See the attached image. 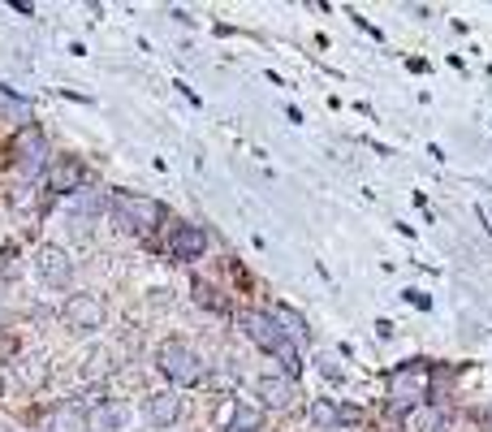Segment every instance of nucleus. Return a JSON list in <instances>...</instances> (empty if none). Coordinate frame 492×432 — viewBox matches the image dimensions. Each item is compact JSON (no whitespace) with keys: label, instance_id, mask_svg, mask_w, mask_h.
I'll return each instance as SVG.
<instances>
[{"label":"nucleus","instance_id":"6","mask_svg":"<svg viewBox=\"0 0 492 432\" xmlns=\"http://www.w3.org/2000/svg\"><path fill=\"white\" fill-rule=\"evenodd\" d=\"M82 182H87V165H82L78 156H61V160H52V169H48V190L52 195H74V190H82Z\"/></svg>","mask_w":492,"mask_h":432},{"label":"nucleus","instance_id":"5","mask_svg":"<svg viewBox=\"0 0 492 432\" xmlns=\"http://www.w3.org/2000/svg\"><path fill=\"white\" fill-rule=\"evenodd\" d=\"M61 320L78 333L99 329V324H104V299H99V294H74V299L61 307Z\"/></svg>","mask_w":492,"mask_h":432},{"label":"nucleus","instance_id":"18","mask_svg":"<svg viewBox=\"0 0 492 432\" xmlns=\"http://www.w3.org/2000/svg\"><path fill=\"white\" fill-rule=\"evenodd\" d=\"M104 359H108V350H99L96 359H91V367H82V376H99V372H108V364H104Z\"/></svg>","mask_w":492,"mask_h":432},{"label":"nucleus","instance_id":"1","mask_svg":"<svg viewBox=\"0 0 492 432\" xmlns=\"http://www.w3.org/2000/svg\"><path fill=\"white\" fill-rule=\"evenodd\" d=\"M238 324H242V333L251 337V342H255V346L268 350V355H277L281 364H285V372H294V376H298L302 355H298V346L290 342V333L281 329V324L268 316V312H242V316H238Z\"/></svg>","mask_w":492,"mask_h":432},{"label":"nucleus","instance_id":"10","mask_svg":"<svg viewBox=\"0 0 492 432\" xmlns=\"http://www.w3.org/2000/svg\"><path fill=\"white\" fill-rule=\"evenodd\" d=\"M255 394H260L268 406H277V411H285L290 402L298 398L294 394V385L285 381V376H260V385H255Z\"/></svg>","mask_w":492,"mask_h":432},{"label":"nucleus","instance_id":"4","mask_svg":"<svg viewBox=\"0 0 492 432\" xmlns=\"http://www.w3.org/2000/svg\"><path fill=\"white\" fill-rule=\"evenodd\" d=\"M424 398H427V372L424 367L410 364V367H402V372H394V411L397 416L415 411Z\"/></svg>","mask_w":492,"mask_h":432},{"label":"nucleus","instance_id":"14","mask_svg":"<svg viewBox=\"0 0 492 432\" xmlns=\"http://www.w3.org/2000/svg\"><path fill=\"white\" fill-rule=\"evenodd\" d=\"M263 416H260V406H251V402H233V416L230 424H225V432H260Z\"/></svg>","mask_w":492,"mask_h":432},{"label":"nucleus","instance_id":"17","mask_svg":"<svg viewBox=\"0 0 492 432\" xmlns=\"http://www.w3.org/2000/svg\"><path fill=\"white\" fill-rule=\"evenodd\" d=\"M104 212V200H99L96 190H91V195H82L78 200V216H87V221H91V216H99Z\"/></svg>","mask_w":492,"mask_h":432},{"label":"nucleus","instance_id":"2","mask_svg":"<svg viewBox=\"0 0 492 432\" xmlns=\"http://www.w3.org/2000/svg\"><path fill=\"white\" fill-rule=\"evenodd\" d=\"M156 364H160V372L169 376V381H178V385L203 381V359H199L186 342H178V337L160 342V350H156Z\"/></svg>","mask_w":492,"mask_h":432},{"label":"nucleus","instance_id":"9","mask_svg":"<svg viewBox=\"0 0 492 432\" xmlns=\"http://www.w3.org/2000/svg\"><path fill=\"white\" fill-rule=\"evenodd\" d=\"M39 273H44V282L48 285H69V277H74V264H69V255L66 251H56V247H44L39 251Z\"/></svg>","mask_w":492,"mask_h":432},{"label":"nucleus","instance_id":"15","mask_svg":"<svg viewBox=\"0 0 492 432\" xmlns=\"http://www.w3.org/2000/svg\"><path fill=\"white\" fill-rule=\"evenodd\" d=\"M272 320H277V324L290 333V337H307V320L298 316L294 307H277V312H272Z\"/></svg>","mask_w":492,"mask_h":432},{"label":"nucleus","instance_id":"13","mask_svg":"<svg viewBox=\"0 0 492 432\" xmlns=\"http://www.w3.org/2000/svg\"><path fill=\"white\" fill-rule=\"evenodd\" d=\"M178 416H181V402L173 398V394H151L148 398V419L151 424H160L164 428V424H173Z\"/></svg>","mask_w":492,"mask_h":432},{"label":"nucleus","instance_id":"7","mask_svg":"<svg viewBox=\"0 0 492 432\" xmlns=\"http://www.w3.org/2000/svg\"><path fill=\"white\" fill-rule=\"evenodd\" d=\"M14 151H17V173L22 178H35L39 169H44V134L35 130V126H26V130L17 134V143H14Z\"/></svg>","mask_w":492,"mask_h":432},{"label":"nucleus","instance_id":"12","mask_svg":"<svg viewBox=\"0 0 492 432\" xmlns=\"http://www.w3.org/2000/svg\"><path fill=\"white\" fill-rule=\"evenodd\" d=\"M48 432H87V411L78 402H61L48 419Z\"/></svg>","mask_w":492,"mask_h":432},{"label":"nucleus","instance_id":"11","mask_svg":"<svg viewBox=\"0 0 492 432\" xmlns=\"http://www.w3.org/2000/svg\"><path fill=\"white\" fill-rule=\"evenodd\" d=\"M126 419H130V411H126L121 402H96V411H91V428L96 432H121L126 428Z\"/></svg>","mask_w":492,"mask_h":432},{"label":"nucleus","instance_id":"8","mask_svg":"<svg viewBox=\"0 0 492 432\" xmlns=\"http://www.w3.org/2000/svg\"><path fill=\"white\" fill-rule=\"evenodd\" d=\"M169 251H173V260H199L203 251H208V233L199 230V225H178L173 238H169Z\"/></svg>","mask_w":492,"mask_h":432},{"label":"nucleus","instance_id":"19","mask_svg":"<svg viewBox=\"0 0 492 432\" xmlns=\"http://www.w3.org/2000/svg\"><path fill=\"white\" fill-rule=\"evenodd\" d=\"M0 432H9V428H5V424H0Z\"/></svg>","mask_w":492,"mask_h":432},{"label":"nucleus","instance_id":"3","mask_svg":"<svg viewBox=\"0 0 492 432\" xmlns=\"http://www.w3.org/2000/svg\"><path fill=\"white\" fill-rule=\"evenodd\" d=\"M113 208H117V221L130 225V230H156L164 221V203L148 200V195H134V190H121L113 200Z\"/></svg>","mask_w":492,"mask_h":432},{"label":"nucleus","instance_id":"16","mask_svg":"<svg viewBox=\"0 0 492 432\" xmlns=\"http://www.w3.org/2000/svg\"><path fill=\"white\" fill-rule=\"evenodd\" d=\"M312 419H315V428H337V424H342V416H337V406H333V402H315Z\"/></svg>","mask_w":492,"mask_h":432}]
</instances>
